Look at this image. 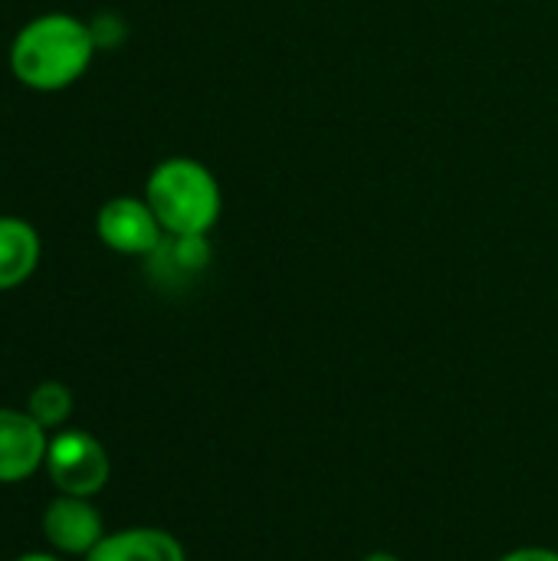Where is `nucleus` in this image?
<instances>
[{
    "label": "nucleus",
    "instance_id": "nucleus-4",
    "mask_svg": "<svg viewBox=\"0 0 558 561\" xmlns=\"http://www.w3.org/2000/svg\"><path fill=\"white\" fill-rule=\"evenodd\" d=\"M95 237L118 256H151L164 240V227L158 224L151 204L145 197L118 194L109 197L95 210Z\"/></svg>",
    "mask_w": 558,
    "mask_h": 561
},
{
    "label": "nucleus",
    "instance_id": "nucleus-7",
    "mask_svg": "<svg viewBox=\"0 0 558 561\" xmlns=\"http://www.w3.org/2000/svg\"><path fill=\"white\" fill-rule=\"evenodd\" d=\"M210 260H214V250H210L207 237H174V233H164L158 250L151 256H145V273L161 289H184L201 273H207Z\"/></svg>",
    "mask_w": 558,
    "mask_h": 561
},
{
    "label": "nucleus",
    "instance_id": "nucleus-6",
    "mask_svg": "<svg viewBox=\"0 0 558 561\" xmlns=\"http://www.w3.org/2000/svg\"><path fill=\"white\" fill-rule=\"evenodd\" d=\"M49 431H43L26 408H0V486L36 477L46 463Z\"/></svg>",
    "mask_w": 558,
    "mask_h": 561
},
{
    "label": "nucleus",
    "instance_id": "nucleus-11",
    "mask_svg": "<svg viewBox=\"0 0 558 561\" xmlns=\"http://www.w3.org/2000/svg\"><path fill=\"white\" fill-rule=\"evenodd\" d=\"M89 30H92V39H95L99 53H102V49H115V46H122V43L128 39L125 20H122L118 13H112V10L95 13V16L89 20Z\"/></svg>",
    "mask_w": 558,
    "mask_h": 561
},
{
    "label": "nucleus",
    "instance_id": "nucleus-2",
    "mask_svg": "<svg viewBox=\"0 0 558 561\" xmlns=\"http://www.w3.org/2000/svg\"><path fill=\"white\" fill-rule=\"evenodd\" d=\"M141 197L151 204L164 233L174 237H207L224 210V194L214 171L187 154L158 161Z\"/></svg>",
    "mask_w": 558,
    "mask_h": 561
},
{
    "label": "nucleus",
    "instance_id": "nucleus-14",
    "mask_svg": "<svg viewBox=\"0 0 558 561\" xmlns=\"http://www.w3.org/2000/svg\"><path fill=\"white\" fill-rule=\"evenodd\" d=\"M362 561H401L395 552H372V556H365Z\"/></svg>",
    "mask_w": 558,
    "mask_h": 561
},
{
    "label": "nucleus",
    "instance_id": "nucleus-5",
    "mask_svg": "<svg viewBox=\"0 0 558 561\" xmlns=\"http://www.w3.org/2000/svg\"><path fill=\"white\" fill-rule=\"evenodd\" d=\"M43 539L49 542V549L56 556H69V559H86L102 539H105V523L95 510L92 500L82 496H62L56 493L39 519Z\"/></svg>",
    "mask_w": 558,
    "mask_h": 561
},
{
    "label": "nucleus",
    "instance_id": "nucleus-10",
    "mask_svg": "<svg viewBox=\"0 0 558 561\" xmlns=\"http://www.w3.org/2000/svg\"><path fill=\"white\" fill-rule=\"evenodd\" d=\"M72 391L62 381H39L26 398V414L49 434L62 431L72 417Z\"/></svg>",
    "mask_w": 558,
    "mask_h": 561
},
{
    "label": "nucleus",
    "instance_id": "nucleus-8",
    "mask_svg": "<svg viewBox=\"0 0 558 561\" xmlns=\"http://www.w3.org/2000/svg\"><path fill=\"white\" fill-rule=\"evenodd\" d=\"M82 561H187V552L168 529L132 526L105 533V539Z\"/></svg>",
    "mask_w": 558,
    "mask_h": 561
},
{
    "label": "nucleus",
    "instance_id": "nucleus-9",
    "mask_svg": "<svg viewBox=\"0 0 558 561\" xmlns=\"http://www.w3.org/2000/svg\"><path fill=\"white\" fill-rule=\"evenodd\" d=\"M43 260V237L23 217H0V293L20 289Z\"/></svg>",
    "mask_w": 558,
    "mask_h": 561
},
{
    "label": "nucleus",
    "instance_id": "nucleus-1",
    "mask_svg": "<svg viewBox=\"0 0 558 561\" xmlns=\"http://www.w3.org/2000/svg\"><path fill=\"white\" fill-rule=\"evenodd\" d=\"M95 53L99 46L92 39L89 20L49 10L26 20L13 33L7 46V66L23 89L53 95L76 85L89 72Z\"/></svg>",
    "mask_w": 558,
    "mask_h": 561
},
{
    "label": "nucleus",
    "instance_id": "nucleus-3",
    "mask_svg": "<svg viewBox=\"0 0 558 561\" xmlns=\"http://www.w3.org/2000/svg\"><path fill=\"white\" fill-rule=\"evenodd\" d=\"M43 470H46L49 483L56 486V493L95 500L109 486L112 460H109V450L89 431L62 427V431L49 434Z\"/></svg>",
    "mask_w": 558,
    "mask_h": 561
},
{
    "label": "nucleus",
    "instance_id": "nucleus-12",
    "mask_svg": "<svg viewBox=\"0 0 558 561\" xmlns=\"http://www.w3.org/2000/svg\"><path fill=\"white\" fill-rule=\"evenodd\" d=\"M500 561H558V552L546 549V546H523V549L506 552Z\"/></svg>",
    "mask_w": 558,
    "mask_h": 561
},
{
    "label": "nucleus",
    "instance_id": "nucleus-13",
    "mask_svg": "<svg viewBox=\"0 0 558 561\" xmlns=\"http://www.w3.org/2000/svg\"><path fill=\"white\" fill-rule=\"evenodd\" d=\"M13 561H62V556H53V552H26Z\"/></svg>",
    "mask_w": 558,
    "mask_h": 561
}]
</instances>
